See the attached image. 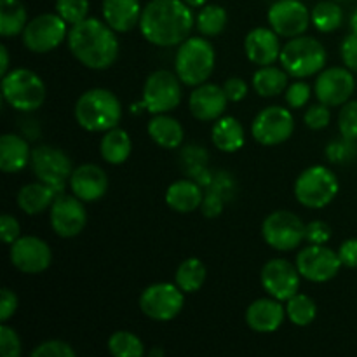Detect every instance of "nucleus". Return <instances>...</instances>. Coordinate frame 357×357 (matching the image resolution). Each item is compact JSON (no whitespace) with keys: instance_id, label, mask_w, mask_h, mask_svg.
I'll return each instance as SVG.
<instances>
[{"instance_id":"obj_1","label":"nucleus","mask_w":357,"mask_h":357,"mask_svg":"<svg viewBox=\"0 0 357 357\" xmlns=\"http://www.w3.org/2000/svg\"><path fill=\"white\" fill-rule=\"evenodd\" d=\"M195 16L183 0H150L143 7L139 31L157 47H174L190 37Z\"/></svg>"},{"instance_id":"obj_2","label":"nucleus","mask_w":357,"mask_h":357,"mask_svg":"<svg viewBox=\"0 0 357 357\" xmlns=\"http://www.w3.org/2000/svg\"><path fill=\"white\" fill-rule=\"evenodd\" d=\"M68 49L73 58L91 70H108L119 58L117 31L98 17H86L70 26Z\"/></svg>"},{"instance_id":"obj_3","label":"nucleus","mask_w":357,"mask_h":357,"mask_svg":"<svg viewBox=\"0 0 357 357\" xmlns=\"http://www.w3.org/2000/svg\"><path fill=\"white\" fill-rule=\"evenodd\" d=\"M73 112L77 124L89 132L110 131L122 119L121 101L105 87H94L80 94Z\"/></svg>"},{"instance_id":"obj_4","label":"nucleus","mask_w":357,"mask_h":357,"mask_svg":"<svg viewBox=\"0 0 357 357\" xmlns=\"http://www.w3.org/2000/svg\"><path fill=\"white\" fill-rule=\"evenodd\" d=\"M216 65V52L206 37H188L178 45L174 56V73L188 87L208 82Z\"/></svg>"},{"instance_id":"obj_5","label":"nucleus","mask_w":357,"mask_h":357,"mask_svg":"<svg viewBox=\"0 0 357 357\" xmlns=\"http://www.w3.org/2000/svg\"><path fill=\"white\" fill-rule=\"evenodd\" d=\"M328 61L326 47L317 38L305 33L293 37L282 45L279 63L293 79H307L324 70Z\"/></svg>"},{"instance_id":"obj_6","label":"nucleus","mask_w":357,"mask_h":357,"mask_svg":"<svg viewBox=\"0 0 357 357\" xmlns=\"http://www.w3.org/2000/svg\"><path fill=\"white\" fill-rule=\"evenodd\" d=\"M340 183L330 167L310 166L298 174L293 187L295 199L307 209H323L335 201Z\"/></svg>"},{"instance_id":"obj_7","label":"nucleus","mask_w":357,"mask_h":357,"mask_svg":"<svg viewBox=\"0 0 357 357\" xmlns=\"http://www.w3.org/2000/svg\"><path fill=\"white\" fill-rule=\"evenodd\" d=\"M2 96L17 112H35L45 101V84L28 68H14L2 77Z\"/></svg>"},{"instance_id":"obj_8","label":"nucleus","mask_w":357,"mask_h":357,"mask_svg":"<svg viewBox=\"0 0 357 357\" xmlns=\"http://www.w3.org/2000/svg\"><path fill=\"white\" fill-rule=\"evenodd\" d=\"M68 37V23L58 13L38 14L28 21L21 33V40L28 51L35 54H47L63 44Z\"/></svg>"},{"instance_id":"obj_9","label":"nucleus","mask_w":357,"mask_h":357,"mask_svg":"<svg viewBox=\"0 0 357 357\" xmlns=\"http://www.w3.org/2000/svg\"><path fill=\"white\" fill-rule=\"evenodd\" d=\"M139 310L143 316L157 323H167L180 316L185 305V293L176 282H155L143 289L139 295Z\"/></svg>"},{"instance_id":"obj_10","label":"nucleus","mask_w":357,"mask_h":357,"mask_svg":"<svg viewBox=\"0 0 357 357\" xmlns=\"http://www.w3.org/2000/svg\"><path fill=\"white\" fill-rule=\"evenodd\" d=\"M181 80L169 70H155L143 86L142 107L149 114H169L181 103Z\"/></svg>"},{"instance_id":"obj_11","label":"nucleus","mask_w":357,"mask_h":357,"mask_svg":"<svg viewBox=\"0 0 357 357\" xmlns=\"http://www.w3.org/2000/svg\"><path fill=\"white\" fill-rule=\"evenodd\" d=\"M261 237L275 251H293L305 241V223L291 211H274L261 223Z\"/></svg>"},{"instance_id":"obj_12","label":"nucleus","mask_w":357,"mask_h":357,"mask_svg":"<svg viewBox=\"0 0 357 357\" xmlns=\"http://www.w3.org/2000/svg\"><path fill=\"white\" fill-rule=\"evenodd\" d=\"M30 164L37 180L58 192H63L73 173L70 157L51 145H40L31 150Z\"/></svg>"},{"instance_id":"obj_13","label":"nucleus","mask_w":357,"mask_h":357,"mask_svg":"<svg viewBox=\"0 0 357 357\" xmlns=\"http://www.w3.org/2000/svg\"><path fill=\"white\" fill-rule=\"evenodd\" d=\"M296 268L300 275L310 282H328L337 278L344 267L338 257V251L326 248L324 244H309L296 255Z\"/></svg>"},{"instance_id":"obj_14","label":"nucleus","mask_w":357,"mask_h":357,"mask_svg":"<svg viewBox=\"0 0 357 357\" xmlns=\"http://www.w3.org/2000/svg\"><path fill=\"white\" fill-rule=\"evenodd\" d=\"M295 131L293 114L284 107L272 105L264 108L251 124V135L260 145L275 146L288 142Z\"/></svg>"},{"instance_id":"obj_15","label":"nucleus","mask_w":357,"mask_h":357,"mask_svg":"<svg viewBox=\"0 0 357 357\" xmlns=\"http://www.w3.org/2000/svg\"><path fill=\"white\" fill-rule=\"evenodd\" d=\"M300 275L296 264H291L286 258H272L261 267L260 282L268 296L279 300V302H288L291 296H295L300 289Z\"/></svg>"},{"instance_id":"obj_16","label":"nucleus","mask_w":357,"mask_h":357,"mask_svg":"<svg viewBox=\"0 0 357 357\" xmlns=\"http://www.w3.org/2000/svg\"><path fill=\"white\" fill-rule=\"evenodd\" d=\"M356 91L354 72L347 66H330L317 73L314 93L321 103L328 107H342Z\"/></svg>"},{"instance_id":"obj_17","label":"nucleus","mask_w":357,"mask_h":357,"mask_svg":"<svg viewBox=\"0 0 357 357\" xmlns=\"http://www.w3.org/2000/svg\"><path fill=\"white\" fill-rule=\"evenodd\" d=\"M49 222L56 236L63 239L77 237L87 225V211L84 201L75 195L59 194L49 208Z\"/></svg>"},{"instance_id":"obj_18","label":"nucleus","mask_w":357,"mask_h":357,"mask_svg":"<svg viewBox=\"0 0 357 357\" xmlns=\"http://www.w3.org/2000/svg\"><path fill=\"white\" fill-rule=\"evenodd\" d=\"M268 24L279 37L293 38L309 30L310 10L302 0H275L267 14Z\"/></svg>"},{"instance_id":"obj_19","label":"nucleus","mask_w":357,"mask_h":357,"mask_svg":"<svg viewBox=\"0 0 357 357\" xmlns=\"http://www.w3.org/2000/svg\"><path fill=\"white\" fill-rule=\"evenodd\" d=\"M10 264L23 274H42L52 264V251L37 236H21L10 244Z\"/></svg>"},{"instance_id":"obj_20","label":"nucleus","mask_w":357,"mask_h":357,"mask_svg":"<svg viewBox=\"0 0 357 357\" xmlns=\"http://www.w3.org/2000/svg\"><path fill=\"white\" fill-rule=\"evenodd\" d=\"M229 98H227L223 86L204 82L194 87L188 98L190 114L201 122H215L225 114Z\"/></svg>"},{"instance_id":"obj_21","label":"nucleus","mask_w":357,"mask_h":357,"mask_svg":"<svg viewBox=\"0 0 357 357\" xmlns=\"http://www.w3.org/2000/svg\"><path fill=\"white\" fill-rule=\"evenodd\" d=\"M286 317V307L272 296L251 302L244 314L248 328L255 333H274L282 326Z\"/></svg>"},{"instance_id":"obj_22","label":"nucleus","mask_w":357,"mask_h":357,"mask_svg":"<svg viewBox=\"0 0 357 357\" xmlns=\"http://www.w3.org/2000/svg\"><path fill=\"white\" fill-rule=\"evenodd\" d=\"M70 190L84 202H94L108 190V176L103 167L96 164H82L75 167L70 176Z\"/></svg>"},{"instance_id":"obj_23","label":"nucleus","mask_w":357,"mask_h":357,"mask_svg":"<svg viewBox=\"0 0 357 357\" xmlns=\"http://www.w3.org/2000/svg\"><path fill=\"white\" fill-rule=\"evenodd\" d=\"M281 40L272 28L257 26L244 38L246 58L257 66L274 65L281 56Z\"/></svg>"},{"instance_id":"obj_24","label":"nucleus","mask_w":357,"mask_h":357,"mask_svg":"<svg viewBox=\"0 0 357 357\" xmlns=\"http://www.w3.org/2000/svg\"><path fill=\"white\" fill-rule=\"evenodd\" d=\"M101 13L108 26L117 33H126L139 26L143 7L139 0H103Z\"/></svg>"},{"instance_id":"obj_25","label":"nucleus","mask_w":357,"mask_h":357,"mask_svg":"<svg viewBox=\"0 0 357 357\" xmlns=\"http://www.w3.org/2000/svg\"><path fill=\"white\" fill-rule=\"evenodd\" d=\"M30 145L20 135L6 132L0 138V169L7 174L20 173L30 164Z\"/></svg>"},{"instance_id":"obj_26","label":"nucleus","mask_w":357,"mask_h":357,"mask_svg":"<svg viewBox=\"0 0 357 357\" xmlns=\"http://www.w3.org/2000/svg\"><path fill=\"white\" fill-rule=\"evenodd\" d=\"M211 142L223 153L239 152L246 143L243 124L236 117L222 115L211 128Z\"/></svg>"},{"instance_id":"obj_27","label":"nucleus","mask_w":357,"mask_h":357,"mask_svg":"<svg viewBox=\"0 0 357 357\" xmlns=\"http://www.w3.org/2000/svg\"><path fill=\"white\" fill-rule=\"evenodd\" d=\"M146 131H149L150 139H152L155 145L167 150L178 149V146L183 143L185 138V131L181 122L167 114L153 115L149 121Z\"/></svg>"},{"instance_id":"obj_28","label":"nucleus","mask_w":357,"mask_h":357,"mask_svg":"<svg viewBox=\"0 0 357 357\" xmlns=\"http://www.w3.org/2000/svg\"><path fill=\"white\" fill-rule=\"evenodd\" d=\"M202 201H204V194H202L201 185L192 180L174 181L166 190V204L173 211L183 213V215L201 208Z\"/></svg>"},{"instance_id":"obj_29","label":"nucleus","mask_w":357,"mask_h":357,"mask_svg":"<svg viewBox=\"0 0 357 357\" xmlns=\"http://www.w3.org/2000/svg\"><path fill=\"white\" fill-rule=\"evenodd\" d=\"M61 192H58L56 188L49 187V185L37 181V183H28L24 187H21V190L17 192V208L24 213V215H40L42 211L49 209L54 202V199Z\"/></svg>"},{"instance_id":"obj_30","label":"nucleus","mask_w":357,"mask_h":357,"mask_svg":"<svg viewBox=\"0 0 357 357\" xmlns=\"http://www.w3.org/2000/svg\"><path fill=\"white\" fill-rule=\"evenodd\" d=\"M289 73L284 68L279 66L267 65V66H258L257 72L253 73L251 79V86H253L255 93L261 98H274L279 96L286 91Z\"/></svg>"},{"instance_id":"obj_31","label":"nucleus","mask_w":357,"mask_h":357,"mask_svg":"<svg viewBox=\"0 0 357 357\" xmlns=\"http://www.w3.org/2000/svg\"><path fill=\"white\" fill-rule=\"evenodd\" d=\"M132 150V142L129 138L128 131L117 128L110 129L103 135L100 142V153L105 162L112 166H121L129 159Z\"/></svg>"},{"instance_id":"obj_32","label":"nucleus","mask_w":357,"mask_h":357,"mask_svg":"<svg viewBox=\"0 0 357 357\" xmlns=\"http://www.w3.org/2000/svg\"><path fill=\"white\" fill-rule=\"evenodd\" d=\"M28 24L26 7L21 0H0V35L14 38L24 31Z\"/></svg>"},{"instance_id":"obj_33","label":"nucleus","mask_w":357,"mask_h":357,"mask_svg":"<svg viewBox=\"0 0 357 357\" xmlns=\"http://www.w3.org/2000/svg\"><path fill=\"white\" fill-rule=\"evenodd\" d=\"M208 268L199 258H187L181 261L174 274V282L183 293H195L204 286Z\"/></svg>"},{"instance_id":"obj_34","label":"nucleus","mask_w":357,"mask_h":357,"mask_svg":"<svg viewBox=\"0 0 357 357\" xmlns=\"http://www.w3.org/2000/svg\"><path fill=\"white\" fill-rule=\"evenodd\" d=\"M227 10L218 3H206L195 16V28L202 37H218L227 26Z\"/></svg>"},{"instance_id":"obj_35","label":"nucleus","mask_w":357,"mask_h":357,"mask_svg":"<svg viewBox=\"0 0 357 357\" xmlns=\"http://www.w3.org/2000/svg\"><path fill=\"white\" fill-rule=\"evenodd\" d=\"M310 20L314 28L321 33H331L338 30L344 23V10L335 0H324L319 2L310 10Z\"/></svg>"},{"instance_id":"obj_36","label":"nucleus","mask_w":357,"mask_h":357,"mask_svg":"<svg viewBox=\"0 0 357 357\" xmlns=\"http://www.w3.org/2000/svg\"><path fill=\"white\" fill-rule=\"evenodd\" d=\"M286 316L295 326H309L317 317V305L310 296L296 293L286 302Z\"/></svg>"},{"instance_id":"obj_37","label":"nucleus","mask_w":357,"mask_h":357,"mask_svg":"<svg viewBox=\"0 0 357 357\" xmlns=\"http://www.w3.org/2000/svg\"><path fill=\"white\" fill-rule=\"evenodd\" d=\"M108 351L115 357H142L145 354L142 338L131 331H115L108 338Z\"/></svg>"},{"instance_id":"obj_38","label":"nucleus","mask_w":357,"mask_h":357,"mask_svg":"<svg viewBox=\"0 0 357 357\" xmlns=\"http://www.w3.org/2000/svg\"><path fill=\"white\" fill-rule=\"evenodd\" d=\"M54 7L70 26L86 20L89 14V0H56Z\"/></svg>"},{"instance_id":"obj_39","label":"nucleus","mask_w":357,"mask_h":357,"mask_svg":"<svg viewBox=\"0 0 357 357\" xmlns=\"http://www.w3.org/2000/svg\"><path fill=\"white\" fill-rule=\"evenodd\" d=\"M338 129H340L342 138L357 139V100H349L342 105L340 114H338Z\"/></svg>"},{"instance_id":"obj_40","label":"nucleus","mask_w":357,"mask_h":357,"mask_svg":"<svg viewBox=\"0 0 357 357\" xmlns=\"http://www.w3.org/2000/svg\"><path fill=\"white\" fill-rule=\"evenodd\" d=\"M75 349L63 340H45L31 351V357H75Z\"/></svg>"},{"instance_id":"obj_41","label":"nucleus","mask_w":357,"mask_h":357,"mask_svg":"<svg viewBox=\"0 0 357 357\" xmlns=\"http://www.w3.org/2000/svg\"><path fill=\"white\" fill-rule=\"evenodd\" d=\"M303 122L312 131H321V129L328 128V124L331 122L330 107L321 103V101L317 105H312V107L307 108L305 115H303Z\"/></svg>"},{"instance_id":"obj_42","label":"nucleus","mask_w":357,"mask_h":357,"mask_svg":"<svg viewBox=\"0 0 357 357\" xmlns=\"http://www.w3.org/2000/svg\"><path fill=\"white\" fill-rule=\"evenodd\" d=\"M310 93H312V89H310V86L305 80H296V82L289 84V86L286 87L284 100L289 108L298 110V108L305 107L307 101L310 100Z\"/></svg>"},{"instance_id":"obj_43","label":"nucleus","mask_w":357,"mask_h":357,"mask_svg":"<svg viewBox=\"0 0 357 357\" xmlns=\"http://www.w3.org/2000/svg\"><path fill=\"white\" fill-rule=\"evenodd\" d=\"M0 354H2V357L21 356L20 335L13 328L7 326L6 323L0 324Z\"/></svg>"},{"instance_id":"obj_44","label":"nucleus","mask_w":357,"mask_h":357,"mask_svg":"<svg viewBox=\"0 0 357 357\" xmlns=\"http://www.w3.org/2000/svg\"><path fill=\"white\" fill-rule=\"evenodd\" d=\"M331 239V227L323 220H314L305 225V241L309 244H326Z\"/></svg>"},{"instance_id":"obj_45","label":"nucleus","mask_w":357,"mask_h":357,"mask_svg":"<svg viewBox=\"0 0 357 357\" xmlns=\"http://www.w3.org/2000/svg\"><path fill=\"white\" fill-rule=\"evenodd\" d=\"M223 91H225L229 101L239 103V101H243L248 96L250 86H248V82L243 77H229L225 80V84H223Z\"/></svg>"},{"instance_id":"obj_46","label":"nucleus","mask_w":357,"mask_h":357,"mask_svg":"<svg viewBox=\"0 0 357 357\" xmlns=\"http://www.w3.org/2000/svg\"><path fill=\"white\" fill-rule=\"evenodd\" d=\"M340 56L344 65L357 73V33H349L340 45Z\"/></svg>"},{"instance_id":"obj_47","label":"nucleus","mask_w":357,"mask_h":357,"mask_svg":"<svg viewBox=\"0 0 357 357\" xmlns=\"http://www.w3.org/2000/svg\"><path fill=\"white\" fill-rule=\"evenodd\" d=\"M0 237H2L3 243L9 244V246L14 241L21 237L20 222H17L13 215L0 216Z\"/></svg>"},{"instance_id":"obj_48","label":"nucleus","mask_w":357,"mask_h":357,"mask_svg":"<svg viewBox=\"0 0 357 357\" xmlns=\"http://www.w3.org/2000/svg\"><path fill=\"white\" fill-rule=\"evenodd\" d=\"M17 295L9 288L0 291V323H7L17 310Z\"/></svg>"},{"instance_id":"obj_49","label":"nucleus","mask_w":357,"mask_h":357,"mask_svg":"<svg viewBox=\"0 0 357 357\" xmlns=\"http://www.w3.org/2000/svg\"><path fill=\"white\" fill-rule=\"evenodd\" d=\"M354 139L344 138V142H335L328 146V157L333 162H344V160L351 159L354 153Z\"/></svg>"},{"instance_id":"obj_50","label":"nucleus","mask_w":357,"mask_h":357,"mask_svg":"<svg viewBox=\"0 0 357 357\" xmlns=\"http://www.w3.org/2000/svg\"><path fill=\"white\" fill-rule=\"evenodd\" d=\"M338 257L344 267L357 268V239H347L338 248Z\"/></svg>"},{"instance_id":"obj_51","label":"nucleus","mask_w":357,"mask_h":357,"mask_svg":"<svg viewBox=\"0 0 357 357\" xmlns=\"http://www.w3.org/2000/svg\"><path fill=\"white\" fill-rule=\"evenodd\" d=\"M201 209L202 213H204V216H208V218H216V216L223 211V201L222 197H220L218 192H208V194L204 195Z\"/></svg>"},{"instance_id":"obj_52","label":"nucleus","mask_w":357,"mask_h":357,"mask_svg":"<svg viewBox=\"0 0 357 357\" xmlns=\"http://www.w3.org/2000/svg\"><path fill=\"white\" fill-rule=\"evenodd\" d=\"M0 58H2V63H0V75H6L9 73V49L6 45H0Z\"/></svg>"},{"instance_id":"obj_53","label":"nucleus","mask_w":357,"mask_h":357,"mask_svg":"<svg viewBox=\"0 0 357 357\" xmlns=\"http://www.w3.org/2000/svg\"><path fill=\"white\" fill-rule=\"evenodd\" d=\"M187 6H190L192 9H201L202 6H206L208 3V0H183Z\"/></svg>"},{"instance_id":"obj_54","label":"nucleus","mask_w":357,"mask_h":357,"mask_svg":"<svg viewBox=\"0 0 357 357\" xmlns=\"http://www.w3.org/2000/svg\"><path fill=\"white\" fill-rule=\"evenodd\" d=\"M351 28H352V31H354V33H357V10L354 14H352V17H351Z\"/></svg>"},{"instance_id":"obj_55","label":"nucleus","mask_w":357,"mask_h":357,"mask_svg":"<svg viewBox=\"0 0 357 357\" xmlns=\"http://www.w3.org/2000/svg\"><path fill=\"white\" fill-rule=\"evenodd\" d=\"M150 356H164V351H159V349H152V351H150Z\"/></svg>"},{"instance_id":"obj_56","label":"nucleus","mask_w":357,"mask_h":357,"mask_svg":"<svg viewBox=\"0 0 357 357\" xmlns=\"http://www.w3.org/2000/svg\"><path fill=\"white\" fill-rule=\"evenodd\" d=\"M335 2H337V0H335Z\"/></svg>"}]
</instances>
